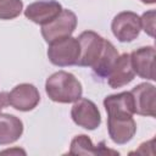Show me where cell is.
Instances as JSON below:
<instances>
[{"label":"cell","mask_w":156,"mask_h":156,"mask_svg":"<svg viewBox=\"0 0 156 156\" xmlns=\"http://www.w3.org/2000/svg\"><path fill=\"white\" fill-rule=\"evenodd\" d=\"M118 56H119V54H118L117 49L115 48V45L111 41L106 40L105 48H104V51H102L100 58L91 67L93 72L100 78H106L108 76L110 71L112 69V67H113Z\"/></svg>","instance_id":"16"},{"label":"cell","mask_w":156,"mask_h":156,"mask_svg":"<svg viewBox=\"0 0 156 156\" xmlns=\"http://www.w3.org/2000/svg\"><path fill=\"white\" fill-rule=\"evenodd\" d=\"M77 39L80 49L77 65L80 67H93L104 51L106 39L93 30L80 33Z\"/></svg>","instance_id":"3"},{"label":"cell","mask_w":156,"mask_h":156,"mask_svg":"<svg viewBox=\"0 0 156 156\" xmlns=\"http://www.w3.org/2000/svg\"><path fill=\"white\" fill-rule=\"evenodd\" d=\"M46 95L55 102L71 104L82 98L80 82L69 72L58 71L52 73L45 82Z\"/></svg>","instance_id":"1"},{"label":"cell","mask_w":156,"mask_h":156,"mask_svg":"<svg viewBox=\"0 0 156 156\" xmlns=\"http://www.w3.org/2000/svg\"><path fill=\"white\" fill-rule=\"evenodd\" d=\"M134 77H135V72L130 62V55L122 54L117 57L112 69L110 71L106 78H107L108 85L113 89H117L129 84L134 79Z\"/></svg>","instance_id":"12"},{"label":"cell","mask_w":156,"mask_h":156,"mask_svg":"<svg viewBox=\"0 0 156 156\" xmlns=\"http://www.w3.org/2000/svg\"><path fill=\"white\" fill-rule=\"evenodd\" d=\"M39 101L40 94L38 89L29 83L18 84L9 93V105L22 112L32 111L37 107Z\"/></svg>","instance_id":"7"},{"label":"cell","mask_w":156,"mask_h":156,"mask_svg":"<svg viewBox=\"0 0 156 156\" xmlns=\"http://www.w3.org/2000/svg\"><path fill=\"white\" fill-rule=\"evenodd\" d=\"M77 27V16L73 11L63 9L51 22L41 26V35L46 43L72 35Z\"/></svg>","instance_id":"4"},{"label":"cell","mask_w":156,"mask_h":156,"mask_svg":"<svg viewBox=\"0 0 156 156\" xmlns=\"http://www.w3.org/2000/svg\"><path fill=\"white\" fill-rule=\"evenodd\" d=\"M79 43L77 38L66 37L49 43L48 57L49 61L58 67L77 65L79 58Z\"/></svg>","instance_id":"2"},{"label":"cell","mask_w":156,"mask_h":156,"mask_svg":"<svg viewBox=\"0 0 156 156\" xmlns=\"http://www.w3.org/2000/svg\"><path fill=\"white\" fill-rule=\"evenodd\" d=\"M155 16H156L155 10H150V11L144 12L143 16L140 17L141 28L150 37L155 35Z\"/></svg>","instance_id":"18"},{"label":"cell","mask_w":156,"mask_h":156,"mask_svg":"<svg viewBox=\"0 0 156 156\" xmlns=\"http://www.w3.org/2000/svg\"><path fill=\"white\" fill-rule=\"evenodd\" d=\"M143 4H146V5H152L156 2V0H140Z\"/></svg>","instance_id":"20"},{"label":"cell","mask_w":156,"mask_h":156,"mask_svg":"<svg viewBox=\"0 0 156 156\" xmlns=\"http://www.w3.org/2000/svg\"><path fill=\"white\" fill-rule=\"evenodd\" d=\"M23 133L22 121L10 113H0V145L12 144Z\"/></svg>","instance_id":"14"},{"label":"cell","mask_w":156,"mask_h":156,"mask_svg":"<svg viewBox=\"0 0 156 156\" xmlns=\"http://www.w3.org/2000/svg\"><path fill=\"white\" fill-rule=\"evenodd\" d=\"M23 10L22 0H0V20H13Z\"/></svg>","instance_id":"17"},{"label":"cell","mask_w":156,"mask_h":156,"mask_svg":"<svg viewBox=\"0 0 156 156\" xmlns=\"http://www.w3.org/2000/svg\"><path fill=\"white\" fill-rule=\"evenodd\" d=\"M111 29L121 43H130L138 38L141 30L140 17L132 11L119 12L112 20Z\"/></svg>","instance_id":"5"},{"label":"cell","mask_w":156,"mask_h":156,"mask_svg":"<svg viewBox=\"0 0 156 156\" xmlns=\"http://www.w3.org/2000/svg\"><path fill=\"white\" fill-rule=\"evenodd\" d=\"M71 117L77 126L88 130L96 129L101 123V115L98 106L91 100L84 98L74 101L71 108Z\"/></svg>","instance_id":"6"},{"label":"cell","mask_w":156,"mask_h":156,"mask_svg":"<svg viewBox=\"0 0 156 156\" xmlns=\"http://www.w3.org/2000/svg\"><path fill=\"white\" fill-rule=\"evenodd\" d=\"M71 155H105V154H115L118 155L117 151L110 150L105 146V141H101L98 146H95L91 139L85 134L76 135L71 141L69 147Z\"/></svg>","instance_id":"15"},{"label":"cell","mask_w":156,"mask_h":156,"mask_svg":"<svg viewBox=\"0 0 156 156\" xmlns=\"http://www.w3.org/2000/svg\"><path fill=\"white\" fill-rule=\"evenodd\" d=\"M9 105V93L1 91L0 93V111Z\"/></svg>","instance_id":"19"},{"label":"cell","mask_w":156,"mask_h":156,"mask_svg":"<svg viewBox=\"0 0 156 156\" xmlns=\"http://www.w3.org/2000/svg\"><path fill=\"white\" fill-rule=\"evenodd\" d=\"M62 10L63 9L61 4L55 0L35 1L27 6V9L24 10V16L32 22L44 26L56 18Z\"/></svg>","instance_id":"10"},{"label":"cell","mask_w":156,"mask_h":156,"mask_svg":"<svg viewBox=\"0 0 156 156\" xmlns=\"http://www.w3.org/2000/svg\"><path fill=\"white\" fill-rule=\"evenodd\" d=\"M104 107L107 116H133L135 113L130 91H122L106 96L104 99Z\"/></svg>","instance_id":"13"},{"label":"cell","mask_w":156,"mask_h":156,"mask_svg":"<svg viewBox=\"0 0 156 156\" xmlns=\"http://www.w3.org/2000/svg\"><path fill=\"white\" fill-rule=\"evenodd\" d=\"M134 101V111L136 115L155 117L156 90L150 83H140L130 90Z\"/></svg>","instance_id":"9"},{"label":"cell","mask_w":156,"mask_h":156,"mask_svg":"<svg viewBox=\"0 0 156 156\" xmlns=\"http://www.w3.org/2000/svg\"><path fill=\"white\" fill-rule=\"evenodd\" d=\"M107 129L115 144L123 145L130 141L136 132L133 116H107Z\"/></svg>","instance_id":"8"},{"label":"cell","mask_w":156,"mask_h":156,"mask_svg":"<svg viewBox=\"0 0 156 156\" xmlns=\"http://www.w3.org/2000/svg\"><path fill=\"white\" fill-rule=\"evenodd\" d=\"M130 55V62L136 76L144 79L155 80L154 72V58H155V48L154 46H143L134 50Z\"/></svg>","instance_id":"11"}]
</instances>
